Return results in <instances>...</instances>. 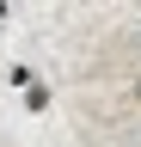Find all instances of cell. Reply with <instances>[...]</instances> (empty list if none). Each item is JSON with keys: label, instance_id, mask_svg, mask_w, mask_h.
<instances>
[{"label": "cell", "instance_id": "1", "mask_svg": "<svg viewBox=\"0 0 141 147\" xmlns=\"http://www.w3.org/2000/svg\"><path fill=\"white\" fill-rule=\"evenodd\" d=\"M19 98H25V110H31V117H43V110H49V86H43V80H31Z\"/></svg>", "mask_w": 141, "mask_h": 147}, {"label": "cell", "instance_id": "2", "mask_svg": "<svg viewBox=\"0 0 141 147\" xmlns=\"http://www.w3.org/2000/svg\"><path fill=\"white\" fill-rule=\"evenodd\" d=\"M6 80H12V86H19V92H25V86H31V80H37V74H31V67H25V61H12V67H6Z\"/></svg>", "mask_w": 141, "mask_h": 147}, {"label": "cell", "instance_id": "3", "mask_svg": "<svg viewBox=\"0 0 141 147\" xmlns=\"http://www.w3.org/2000/svg\"><path fill=\"white\" fill-rule=\"evenodd\" d=\"M6 18H12V6H6V0H0V25H6Z\"/></svg>", "mask_w": 141, "mask_h": 147}, {"label": "cell", "instance_id": "4", "mask_svg": "<svg viewBox=\"0 0 141 147\" xmlns=\"http://www.w3.org/2000/svg\"><path fill=\"white\" fill-rule=\"evenodd\" d=\"M135 98H141V80H135Z\"/></svg>", "mask_w": 141, "mask_h": 147}]
</instances>
